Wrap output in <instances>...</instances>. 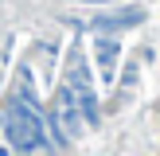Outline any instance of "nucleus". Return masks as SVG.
I'll use <instances>...</instances> for the list:
<instances>
[{
  "label": "nucleus",
  "instance_id": "f257e3e1",
  "mask_svg": "<svg viewBox=\"0 0 160 156\" xmlns=\"http://www.w3.org/2000/svg\"><path fill=\"white\" fill-rule=\"evenodd\" d=\"M0 129H4L8 144H12L16 152H35V148H47L43 117H39L35 101H28V98H16V101H12V109H8L4 121H0Z\"/></svg>",
  "mask_w": 160,
  "mask_h": 156
},
{
  "label": "nucleus",
  "instance_id": "f03ea898",
  "mask_svg": "<svg viewBox=\"0 0 160 156\" xmlns=\"http://www.w3.org/2000/svg\"><path fill=\"white\" fill-rule=\"evenodd\" d=\"M70 90H74V101H78L82 121H86V125H98V121H102L98 94H94V86H90V70H86V62L78 59V55L70 59Z\"/></svg>",
  "mask_w": 160,
  "mask_h": 156
},
{
  "label": "nucleus",
  "instance_id": "7ed1b4c3",
  "mask_svg": "<svg viewBox=\"0 0 160 156\" xmlns=\"http://www.w3.org/2000/svg\"><path fill=\"white\" fill-rule=\"evenodd\" d=\"M94 59H98L102 82H113V74H117V59H121V43H117L109 31H98V39H94Z\"/></svg>",
  "mask_w": 160,
  "mask_h": 156
},
{
  "label": "nucleus",
  "instance_id": "20e7f679",
  "mask_svg": "<svg viewBox=\"0 0 160 156\" xmlns=\"http://www.w3.org/2000/svg\"><path fill=\"white\" fill-rule=\"evenodd\" d=\"M145 20V12H141L137 4H129V8H121V12H106V16H98L94 20V31H125V27H137V23Z\"/></svg>",
  "mask_w": 160,
  "mask_h": 156
},
{
  "label": "nucleus",
  "instance_id": "39448f33",
  "mask_svg": "<svg viewBox=\"0 0 160 156\" xmlns=\"http://www.w3.org/2000/svg\"><path fill=\"white\" fill-rule=\"evenodd\" d=\"M0 121H4V117H0Z\"/></svg>",
  "mask_w": 160,
  "mask_h": 156
}]
</instances>
